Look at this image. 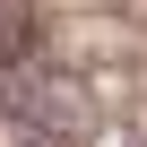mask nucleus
Returning a JSON list of instances; mask_svg holds the SVG:
<instances>
[{
    "mask_svg": "<svg viewBox=\"0 0 147 147\" xmlns=\"http://www.w3.org/2000/svg\"><path fill=\"white\" fill-rule=\"evenodd\" d=\"M9 113L35 130V138H52V147H78V138H95V95L78 87V78H52V69H9Z\"/></svg>",
    "mask_w": 147,
    "mask_h": 147,
    "instance_id": "f257e3e1",
    "label": "nucleus"
},
{
    "mask_svg": "<svg viewBox=\"0 0 147 147\" xmlns=\"http://www.w3.org/2000/svg\"><path fill=\"white\" fill-rule=\"evenodd\" d=\"M43 52V18H35V0H0V69H26Z\"/></svg>",
    "mask_w": 147,
    "mask_h": 147,
    "instance_id": "f03ea898",
    "label": "nucleus"
}]
</instances>
